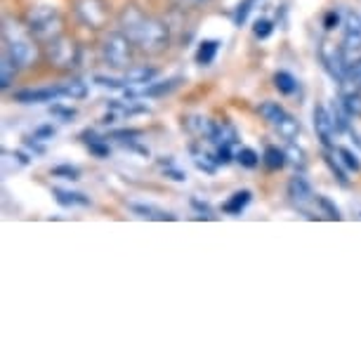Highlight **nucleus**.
I'll return each instance as SVG.
<instances>
[{
  "label": "nucleus",
  "instance_id": "27",
  "mask_svg": "<svg viewBox=\"0 0 361 361\" xmlns=\"http://www.w3.org/2000/svg\"><path fill=\"white\" fill-rule=\"evenodd\" d=\"M336 154L340 156V163L347 168V170H354V173H359L361 170V161L357 159V154H352L350 149H345V147H338L336 149Z\"/></svg>",
  "mask_w": 361,
  "mask_h": 361
},
{
  "label": "nucleus",
  "instance_id": "24",
  "mask_svg": "<svg viewBox=\"0 0 361 361\" xmlns=\"http://www.w3.org/2000/svg\"><path fill=\"white\" fill-rule=\"evenodd\" d=\"M15 73H17V62L10 57V54H5L3 57V64H0V85L3 87H10L12 80H15Z\"/></svg>",
  "mask_w": 361,
  "mask_h": 361
},
{
  "label": "nucleus",
  "instance_id": "7",
  "mask_svg": "<svg viewBox=\"0 0 361 361\" xmlns=\"http://www.w3.org/2000/svg\"><path fill=\"white\" fill-rule=\"evenodd\" d=\"M319 54H322V62L324 66L329 69V73L333 78H338L340 83H345L347 80V69H350V64L345 62V52L340 50L338 45L333 43H322V50H319Z\"/></svg>",
  "mask_w": 361,
  "mask_h": 361
},
{
  "label": "nucleus",
  "instance_id": "38",
  "mask_svg": "<svg viewBox=\"0 0 361 361\" xmlns=\"http://www.w3.org/2000/svg\"><path fill=\"white\" fill-rule=\"evenodd\" d=\"M326 163H329V166H331V170H333V173H336V175H338L340 185H347V177H345V173H343V168H340V166H338V163H336V161H333V156H326Z\"/></svg>",
  "mask_w": 361,
  "mask_h": 361
},
{
  "label": "nucleus",
  "instance_id": "26",
  "mask_svg": "<svg viewBox=\"0 0 361 361\" xmlns=\"http://www.w3.org/2000/svg\"><path fill=\"white\" fill-rule=\"evenodd\" d=\"M234 159H236L238 163H241L243 168H255L257 163L262 161V159H260V154L253 152V149H248V147H241V149H238Z\"/></svg>",
  "mask_w": 361,
  "mask_h": 361
},
{
  "label": "nucleus",
  "instance_id": "23",
  "mask_svg": "<svg viewBox=\"0 0 361 361\" xmlns=\"http://www.w3.org/2000/svg\"><path fill=\"white\" fill-rule=\"evenodd\" d=\"M274 85L281 94H295L298 92V80H295V76H290L288 71H279L274 76Z\"/></svg>",
  "mask_w": 361,
  "mask_h": 361
},
{
  "label": "nucleus",
  "instance_id": "15",
  "mask_svg": "<svg viewBox=\"0 0 361 361\" xmlns=\"http://www.w3.org/2000/svg\"><path fill=\"white\" fill-rule=\"evenodd\" d=\"M54 199H57L59 206L64 208H87L90 206V199L85 194H78V192H69V189H52Z\"/></svg>",
  "mask_w": 361,
  "mask_h": 361
},
{
  "label": "nucleus",
  "instance_id": "4",
  "mask_svg": "<svg viewBox=\"0 0 361 361\" xmlns=\"http://www.w3.org/2000/svg\"><path fill=\"white\" fill-rule=\"evenodd\" d=\"M133 40L126 36V33H111L104 45H102V52H104V59L109 66L114 69H128L133 62Z\"/></svg>",
  "mask_w": 361,
  "mask_h": 361
},
{
  "label": "nucleus",
  "instance_id": "29",
  "mask_svg": "<svg viewBox=\"0 0 361 361\" xmlns=\"http://www.w3.org/2000/svg\"><path fill=\"white\" fill-rule=\"evenodd\" d=\"M271 31H274V24L269 22V19H257L255 26H253V33H255V38H269L271 36Z\"/></svg>",
  "mask_w": 361,
  "mask_h": 361
},
{
  "label": "nucleus",
  "instance_id": "13",
  "mask_svg": "<svg viewBox=\"0 0 361 361\" xmlns=\"http://www.w3.org/2000/svg\"><path fill=\"white\" fill-rule=\"evenodd\" d=\"M345 47L347 50H361V17L350 12L345 19Z\"/></svg>",
  "mask_w": 361,
  "mask_h": 361
},
{
  "label": "nucleus",
  "instance_id": "18",
  "mask_svg": "<svg viewBox=\"0 0 361 361\" xmlns=\"http://www.w3.org/2000/svg\"><path fill=\"white\" fill-rule=\"evenodd\" d=\"M345 104V109L350 111V116H361V87L354 83L352 87H345L343 92V99H340Z\"/></svg>",
  "mask_w": 361,
  "mask_h": 361
},
{
  "label": "nucleus",
  "instance_id": "33",
  "mask_svg": "<svg viewBox=\"0 0 361 361\" xmlns=\"http://www.w3.org/2000/svg\"><path fill=\"white\" fill-rule=\"evenodd\" d=\"M253 3H255V0H243V3L238 5L236 17H234V19H236V24H243V22H246V19H248V12L253 10V8H250Z\"/></svg>",
  "mask_w": 361,
  "mask_h": 361
},
{
  "label": "nucleus",
  "instance_id": "12",
  "mask_svg": "<svg viewBox=\"0 0 361 361\" xmlns=\"http://www.w3.org/2000/svg\"><path fill=\"white\" fill-rule=\"evenodd\" d=\"M210 142H213L215 147H231L238 142V135L234 130V126L227 123V121H222V123H213V130H210Z\"/></svg>",
  "mask_w": 361,
  "mask_h": 361
},
{
  "label": "nucleus",
  "instance_id": "21",
  "mask_svg": "<svg viewBox=\"0 0 361 361\" xmlns=\"http://www.w3.org/2000/svg\"><path fill=\"white\" fill-rule=\"evenodd\" d=\"M217 47H220V43L217 40H203L199 52H196V62H199L201 66H208L213 64L215 54H217Z\"/></svg>",
  "mask_w": 361,
  "mask_h": 361
},
{
  "label": "nucleus",
  "instance_id": "5",
  "mask_svg": "<svg viewBox=\"0 0 361 361\" xmlns=\"http://www.w3.org/2000/svg\"><path fill=\"white\" fill-rule=\"evenodd\" d=\"M260 114L264 116V121L274 128V130H279V135L286 140H295L298 133H300V126L298 121L293 118V116L286 111L283 106H279L276 102H264V104L260 106Z\"/></svg>",
  "mask_w": 361,
  "mask_h": 361
},
{
  "label": "nucleus",
  "instance_id": "3",
  "mask_svg": "<svg viewBox=\"0 0 361 361\" xmlns=\"http://www.w3.org/2000/svg\"><path fill=\"white\" fill-rule=\"evenodd\" d=\"M5 40H8L10 57L15 59L17 66H31L36 62V45L19 31L17 24L8 22V26H5Z\"/></svg>",
  "mask_w": 361,
  "mask_h": 361
},
{
  "label": "nucleus",
  "instance_id": "9",
  "mask_svg": "<svg viewBox=\"0 0 361 361\" xmlns=\"http://www.w3.org/2000/svg\"><path fill=\"white\" fill-rule=\"evenodd\" d=\"M57 97H62L59 87H36V90H19L15 94L19 104H45V102H54Z\"/></svg>",
  "mask_w": 361,
  "mask_h": 361
},
{
  "label": "nucleus",
  "instance_id": "8",
  "mask_svg": "<svg viewBox=\"0 0 361 361\" xmlns=\"http://www.w3.org/2000/svg\"><path fill=\"white\" fill-rule=\"evenodd\" d=\"M314 130L319 135V140L324 142L326 147L333 145V135H336V123H333V116L326 106H317L314 109Z\"/></svg>",
  "mask_w": 361,
  "mask_h": 361
},
{
  "label": "nucleus",
  "instance_id": "14",
  "mask_svg": "<svg viewBox=\"0 0 361 361\" xmlns=\"http://www.w3.org/2000/svg\"><path fill=\"white\" fill-rule=\"evenodd\" d=\"M156 69H152V66H133V69H128L126 73V87H140V85H147L152 83V80L156 78Z\"/></svg>",
  "mask_w": 361,
  "mask_h": 361
},
{
  "label": "nucleus",
  "instance_id": "19",
  "mask_svg": "<svg viewBox=\"0 0 361 361\" xmlns=\"http://www.w3.org/2000/svg\"><path fill=\"white\" fill-rule=\"evenodd\" d=\"M248 203H250V192H248V189H243V192H236L227 203H224V213L241 215V210L246 208Z\"/></svg>",
  "mask_w": 361,
  "mask_h": 361
},
{
  "label": "nucleus",
  "instance_id": "11",
  "mask_svg": "<svg viewBox=\"0 0 361 361\" xmlns=\"http://www.w3.org/2000/svg\"><path fill=\"white\" fill-rule=\"evenodd\" d=\"M288 196H290V201L295 203V206H300V208H305L307 203L314 201V192H312L310 182L305 180L302 175H295L288 182Z\"/></svg>",
  "mask_w": 361,
  "mask_h": 361
},
{
  "label": "nucleus",
  "instance_id": "10",
  "mask_svg": "<svg viewBox=\"0 0 361 361\" xmlns=\"http://www.w3.org/2000/svg\"><path fill=\"white\" fill-rule=\"evenodd\" d=\"M78 15L80 19H83L85 24H90V26H102L104 24V19H106V10H104V3L102 0H80L78 3Z\"/></svg>",
  "mask_w": 361,
  "mask_h": 361
},
{
  "label": "nucleus",
  "instance_id": "35",
  "mask_svg": "<svg viewBox=\"0 0 361 361\" xmlns=\"http://www.w3.org/2000/svg\"><path fill=\"white\" fill-rule=\"evenodd\" d=\"M215 161L220 163V166H227V163L231 161V152H229V147H215Z\"/></svg>",
  "mask_w": 361,
  "mask_h": 361
},
{
  "label": "nucleus",
  "instance_id": "28",
  "mask_svg": "<svg viewBox=\"0 0 361 361\" xmlns=\"http://www.w3.org/2000/svg\"><path fill=\"white\" fill-rule=\"evenodd\" d=\"M161 170L166 173V177H170V180H175V182H185L187 180V173L180 166H177L175 161H163Z\"/></svg>",
  "mask_w": 361,
  "mask_h": 361
},
{
  "label": "nucleus",
  "instance_id": "16",
  "mask_svg": "<svg viewBox=\"0 0 361 361\" xmlns=\"http://www.w3.org/2000/svg\"><path fill=\"white\" fill-rule=\"evenodd\" d=\"M0 163H3V175L19 173V170H24L26 166H29V156L22 154V152H3Z\"/></svg>",
  "mask_w": 361,
  "mask_h": 361
},
{
  "label": "nucleus",
  "instance_id": "22",
  "mask_svg": "<svg viewBox=\"0 0 361 361\" xmlns=\"http://www.w3.org/2000/svg\"><path fill=\"white\" fill-rule=\"evenodd\" d=\"M262 161H264V166H267L269 170H279V168H283L286 163H288V159H286V152H281V149H276V147L264 149Z\"/></svg>",
  "mask_w": 361,
  "mask_h": 361
},
{
  "label": "nucleus",
  "instance_id": "31",
  "mask_svg": "<svg viewBox=\"0 0 361 361\" xmlns=\"http://www.w3.org/2000/svg\"><path fill=\"white\" fill-rule=\"evenodd\" d=\"M54 135H57V130H54L52 126H40L36 128V130L31 133V137L29 140H36V142H50Z\"/></svg>",
  "mask_w": 361,
  "mask_h": 361
},
{
  "label": "nucleus",
  "instance_id": "25",
  "mask_svg": "<svg viewBox=\"0 0 361 361\" xmlns=\"http://www.w3.org/2000/svg\"><path fill=\"white\" fill-rule=\"evenodd\" d=\"M194 166L199 168V170H203V173H208V175H213L215 170H217V166L220 163L215 161V156H210V154H206V152H194Z\"/></svg>",
  "mask_w": 361,
  "mask_h": 361
},
{
  "label": "nucleus",
  "instance_id": "6",
  "mask_svg": "<svg viewBox=\"0 0 361 361\" xmlns=\"http://www.w3.org/2000/svg\"><path fill=\"white\" fill-rule=\"evenodd\" d=\"M50 59L59 69H73V66H78L80 62V50L73 40L59 36L50 43Z\"/></svg>",
  "mask_w": 361,
  "mask_h": 361
},
{
  "label": "nucleus",
  "instance_id": "1",
  "mask_svg": "<svg viewBox=\"0 0 361 361\" xmlns=\"http://www.w3.org/2000/svg\"><path fill=\"white\" fill-rule=\"evenodd\" d=\"M121 26H123L126 36L147 52H159L168 43L166 26H163L159 19L147 17L145 12H140L137 8H128L123 15H121Z\"/></svg>",
  "mask_w": 361,
  "mask_h": 361
},
{
  "label": "nucleus",
  "instance_id": "34",
  "mask_svg": "<svg viewBox=\"0 0 361 361\" xmlns=\"http://www.w3.org/2000/svg\"><path fill=\"white\" fill-rule=\"evenodd\" d=\"M286 159H288V163H293V166H298V168L305 166V154L300 152V149H295V147H290L288 152H286Z\"/></svg>",
  "mask_w": 361,
  "mask_h": 361
},
{
  "label": "nucleus",
  "instance_id": "17",
  "mask_svg": "<svg viewBox=\"0 0 361 361\" xmlns=\"http://www.w3.org/2000/svg\"><path fill=\"white\" fill-rule=\"evenodd\" d=\"M130 210L135 215L145 217V220H175L173 213H168V210H161L156 206H145V203H130Z\"/></svg>",
  "mask_w": 361,
  "mask_h": 361
},
{
  "label": "nucleus",
  "instance_id": "30",
  "mask_svg": "<svg viewBox=\"0 0 361 361\" xmlns=\"http://www.w3.org/2000/svg\"><path fill=\"white\" fill-rule=\"evenodd\" d=\"M85 142H87V149L94 154V156H99V159H104V156H109V145H104L102 140H90V135H85Z\"/></svg>",
  "mask_w": 361,
  "mask_h": 361
},
{
  "label": "nucleus",
  "instance_id": "20",
  "mask_svg": "<svg viewBox=\"0 0 361 361\" xmlns=\"http://www.w3.org/2000/svg\"><path fill=\"white\" fill-rule=\"evenodd\" d=\"M59 90H62V97L76 102V99H83L87 94V85L83 80H69V83L59 85Z\"/></svg>",
  "mask_w": 361,
  "mask_h": 361
},
{
  "label": "nucleus",
  "instance_id": "36",
  "mask_svg": "<svg viewBox=\"0 0 361 361\" xmlns=\"http://www.w3.org/2000/svg\"><path fill=\"white\" fill-rule=\"evenodd\" d=\"M52 114L59 116V118H64V123H66V121H71L73 116H76V111H73V109H64V106H59V104L52 106Z\"/></svg>",
  "mask_w": 361,
  "mask_h": 361
},
{
  "label": "nucleus",
  "instance_id": "32",
  "mask_svg": "<svg viewBox=\"0 0 361 361\" xmlns=\"http://www.w3.org/2000/svg\"><path fill=\"white\" fill-rule=\"evenodd\" d=\"M52 175L54 177H64V180H78L80 170L71 168V166H57V168H52Z\"/></svg>",
  "mask_w": 361,
  "mask_h": 361
},
{
  "label": "nucleus",
  "instance_id": "37",
  "mask_svg": "<svg viewBox=\"0 0 361 361\" xmlns=\"http://www.w3.org/2000/svg\"><path fill=\"white\" fill-rule=\"evenodd\" d=\"M317 201L322 203V208L329 210V217H333V220H340V213H338V208L333 206V203L329 199H324V196H317Z\"/></svg>",
  "mask_w": 361,
  "mask_h": 361
},
{
  "label": "nucleus",
  "instance_id": "39",
  "mask_svg": "<svg viewBox=\"0 0 361 361\" xmlns=\"http://www.w3.org/2000/svg\"><path fill=\"white\" fill-rule=\"evenodd\" d=\"M340 24V15H338V12H331V15L329 17H326V29H336V26Z\"/></svg>",
  "mask_w": 361,
  "mask_h": 361
},
{
  "label": "nucleus",
  "instance_id": "2",
  "mask_svg": "<svg viewBox=\"0 0 361 361\" xmlns=\"http://www.w3.org/2000/svg\"><path fill=\"white\" fill-rule=\"evenodd\" d=\"M29 29L38 40H54L62 33V17L54 8H47V5H40V8H33L29 15Z\"/></svg>",
  "mask_w": 361,
  "mask_h": 361
}]
</instances>
